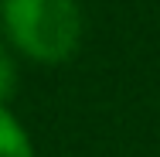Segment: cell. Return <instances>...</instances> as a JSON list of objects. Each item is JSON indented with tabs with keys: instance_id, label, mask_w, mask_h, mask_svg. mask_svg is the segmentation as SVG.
<instances>
[{
	"instance_id": "cell-1",
	"label": "cell",
	"mask_w": 160,
	"mask_h": 157,
	"mask_svg": "<svg viewBox=\"0 0 160 157\" xmlns=\"http://www.w3.org/2000/svg\"><path fill=\"white\" fill-rule=\"evenodd\" d=\"M3 24L24 55L62 62L78 48L82 10L75 0H3Z\"/></svg>"
},
{
	"instance_id": "cell-2",
	"label": "cell",
	"mask_w": 160,
	"mask_h": 157,
	"mask_svg": "<svg viewBox=\"0 0 160 157\" xmlns=\"http://www.w3.org/2000/svg\"><path fill=\"white\" fill-rule=\"evenodd\" d=\"M0 157H34L28 133L7 113V106H0Z\"/></svg>"
},
{
	"instance_id": "cell-3",
	"label": "cell",
	"mask_w": 160,
	"mask_h": 157,
	"mask_svg": "<svg viewBox=\"0 0 160 157\" xmlns=\"http://www.w3.org/2000/svg\"><path fill=\"white\" fill-rule=\"evenodd\" d=\"M14 86H17V72H14V62L10 55L0 48V106L14 96Z\"/></svg>"
}]
</instances>
